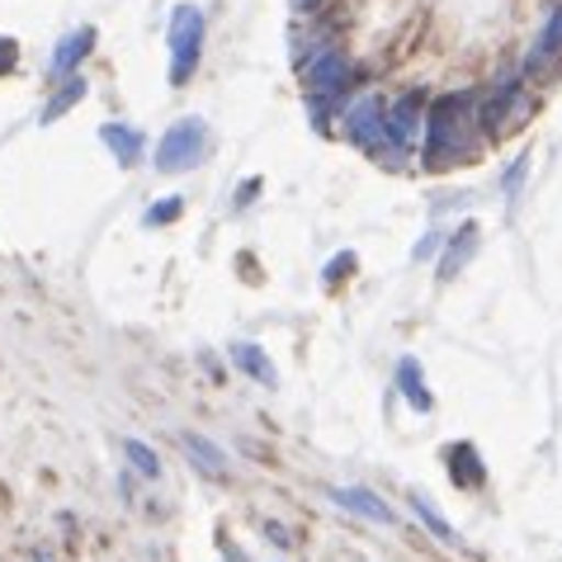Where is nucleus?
I'll list each match as a JSON object with an SVG mask.
<instances>
[{
	"label": "nucleus",
	"instance_id": "1",
	"mask_svg": "<svg viewBox=\"0 0 562 562\" xmlns=\"http://www.w3.org/2000/svg\"><path fill=\"white\" fill-rule=\"evenodd\" d=\"M468 104H473V95H445L435 100L426 109V161L430 166H449V161H473V143H468V123H473V114H468Z\"/></svg>",
	"mask_w": 562,
	"mask_h": 562
},
{
	"label": "nucleus",
	"instance_id": "2",
	"mask_svg": "<svg viewBox=\"0 0 562 562\" xmlns=\"http://www.w3.org/2000/svg\"><path fill=\"white\" fill-rule=\"evenodd\" d=\"M204 156H209V123L199 119V114H184V119H176L161 133L151 166L161 170V176H180V170L204 166Z\"/></svg>",
	"mask_w": 562,
	"mask_h": 562
},
{
	"label": "nucleus",
	"instance_id": "3",
	"mask_svg": "<svg viewBox=\"0 0 562 562\" xmlns=\"http://www.w3.org/2000/svg\"><path fill=\"white\" fill-rule=\"evenodd\" d=\"M204 10L199 5H176L170 10V86H190V76L199 71V57H204Z\"/></svg>",
	"mask_w": 562,
	"mask_h": 562
},
{
	"label": "nucleus",
	"instance_id": "4",
	"mask_svg": "<svg viewBox=\"0 0 562 562\" xmlns=\"http://www.w3.org/2000/svg\"><path fill=\"white\" fill-rule=\"evenodd\" d=\"M340 128H346V137L369 151V156H402V147L393 143V133H387V104L379 95H364L340 109Z\"/></svg>",
	"mask_w": 562,
	"mask_h": 562
},
{
	"label": "nucleus",
	"instance_id": "5",
	"mask_svg": "<svg viewBox=\"0 0 562 562\" xmlns=\"http://www.w3.org/2000/svg\"><path fill=\"white\" fill-rule=\"evenodd\" d=\"M299 71H303V90H307L312 109L326 104V100H340V90H346L350 76H355L350 57L340 53L336 43H322L317 53H307V57L299 61Z\"/></svg>",
	"mask_w": 562,
	"mask_h": 562
},
{
	"label": "nucleus",
	"instance_id": "6",
	"mask_svg": "<svg viewBox=\"0 0 562 562\" xmlns=\"http://www.w3.org/2000/svg\"><path fill=\"white\" fill-rule=\"evenodd\" d=\"M525 114H529L525 86L520 81H506L487 104L477 109V133L482 137H502L506 128H515V123H525Z\"/></svg>",
	"mask_w": 562,
	"mask_h": 562
},
{
	"label": "nucleus",
	"instance_id": "7",
	"mask_svg": "<svg viewBox=\"0 0 562 562\" xmlns=\"http://www.w3.org/2000/svg\"><path fill=\"white\" fill-rule=\"evenodd\" d=\"M426 128V100L416 95V90H407V95H397L393 104H387V133H393V143L402 151L416 147V133Z\"/></svg>",
	"mask_w": 562,
	"mask_h": 562
},
{
	"label": "nucleus",
	"instance_id": "8",
	"mask_svg": "<svg viewBox=\"0 0 562 562\" xmlns=\"http://www.w3.org/2000/svg\"><path fill=\"white\" fill-rule=\"evenodd\" d=\"M100 143L119 156V166L123 170H133V166H143V156H147V133L143 128H133V123H100Z\"/></svg>",
	"mask_w": 562,
	"mask_h": 562
},
{
	"label": "nucleus",
	"instance_id": "9",
	"mask_svg": "<svg viewBox=\"0 0 562 562\" xmlns=\"http://www.w3.org/2000/svg\"><path fill=\"white\" fill-rule=\"evenodd\" d=\"M340 510H355L359 520H373V525H397V510L383 502V496H373L369 487H331L326 492Z\"/></svg>",
	"mask_w": 562,
	"mask_h": 562
},
{
	"label": "nucleus",
	"instance_id": "10",
	"mask_svg": "<svg viewBox=\"0 0 562 562\" xmlns=\"http://www.w3.org/2000/svg\"><path fill=\"white\" fill-rule=\"evenodd\" d=\"M477 246H482V227H477V223H459L454 237H449V246H445V260H440V279H445V284H449L454 274H463L468 265H473Z\"/></svg>",
	"mask_w": 562,
	"mask_h": 562
},
{
	"label": "nucleus",
	"instance_id": "11",
	"mask_svg": "<svg viewBox=\"0 0 562 562\" xmlns=\"http://www.w3.org/2000/svg\"><path fill=\"white\" fill-rule=\"evenodd\" d=\"M558 57H562V5L549 14V24L539 29L535 48H529V57H525V76H535V71H543V67H553Z\"/></svg>",
	"mask_w": 562,
	"mask_h": 562
},
{
	"label": "nucleus",
	"instance_id": "12",
	"mask_svg": "<svg viewBox=\"0 0 562 562\" xmlns=\"http://www.w3.org/2000/svg\"><path fill=\"white\" fill-rule=\"evenodd\" d=\"M227 355H232V364H237L246 379H256V383H265V387H274V383H279V369L270 364V355H265L256 340H232Z\"/></svg>",
	"mask_w": 562,
	"mask_h": 562
},
{
	"label": "nucleus",
	"instance_id": "13",
	"mask_svg": "<svg viewBox=\"0 0 562 562\" xmlns=\"http://www.w3.org/2000/svg\"><path fill=\"white\" fill-rule=\"evenodd\" d=\"M95 29H90V24H81V29H71V34L67 38H61L57 43V53H53V71L57 76H71L76 67H81V61L90 57V48H95Z\"/></svg>",
	"mask_w": 562,
	"mask_h": 562
},
{
	"label": "nucleus",
	"instance_id": "14",
	"mask_svg": "<svg viewBox=\"0 0 562 562\" xmlns=\"http://www.w3.org/2000/svg\"><path fill=\"white\" fill-rule=\"evenodd\" d=\"M397 387H402V397H407L416 412H430L435 407V397H430V387H426V369H420L416 355H402L397 359Z\"/></svg>",
	"mask_w": 562,
	"mask_h": 562
},
{
	"label": "nucleus",
	"instance_id": "15",
	"mask_svg": "<svg viewBox=\"0 0 562 562\" xmlns=\"http://www.w3.org/2000/svg\"><path fill=\"white\" fill-rule=\"evenodd\" d=\"M445 463H449V477L459 482V487H482L487 482V468H482V459H477V449L473 445H449L445 449Z\"/></svg>",
	"mask_w": 562,
	"mask_h": 562
},
{
	"label": "nucleus",
	"instance_id": "16",
	"mask_svg": "<svg viewBox=\"0 0 562 562\" xmlns=\"http://www.w3.org/2000/svg\"><path fill=\"white\" fill-rule=\"evenodd\" d=\"M86 95H90V81H86V76H81V71L67 76V81H61V86L53 90V100L38 109V123H57L61 114H67V109H76Z\"/></svg>",
	"mask_w": 562,
	"mask_h": 562
},
{
	"label": "nucleus",
	"instance_id": "17",
	"mask_svg": "<svg viewBox=\"0 0 562 562\" xmlns=\"http://www.w3.org/2000/svg\"><path fill=\"white\" fill-rule=\"evenodd\" d=\"M180 445L190 449V459L204 468L209 477H227V454H223V449H217L213 440H204L199 430H180Z\"/></svg>",
	"mask_w": 562,
	"mask_h": 562
},
{
	"label": "nucleus",
	"instance_id": "18",
	"mask_svg": "<svg viewBox=\"0 0 562 562\" xmlns=\"http://www.w3.org/2000/svg\"><path fill=\"white\" fill-rule=\"evenodd\" d=\"M412 515H416V520L426 525V529H430V535L440 539V543H454V539H459V535H454V525H449L445 515L430 506V496H420V492H416V496H412Z\"/></svg>",
	"mask_w": 562,
	"mask_h": 562
},
{
	"label": "nucleus",
	"instance_id": "19",
	"mask_svg": "<svg viewBox=\"0 0 562 562\" xmlns=\"http://www.w3.org/2000/svg\"><path fill=\"white\" fill-rule=\"evenodd\" d=\"M123 454L133 459V468H137V473H143V477H151V482L161 477V459H156L143 440H133V435H128V440H123Z\"/></svg>",
	"mask_w": 562,
	"mask_h": 562
},
{
	"label": "nucleus",
	"instance_id": "20",
	"mask_svg": "<svg viewBox=\"0 0 562 562\" xmlns=\"http://www.w3.org/2000/svg\"><path fill=\"white\" fill-rule=\"evenodd\" d=\"M180 213H184V199L170 194V199H161V204H151V209L143 213V223H147V227H166V223H176Z\"/></svg>",
	"mask_w": 562,
	"mask_h": 562
},
{
	"label": "nucleus",
	"instance_id": "21",
	"mask_svg": "<svg viewBox=\"0 0 562 562\" xmlns=\"http://www.w3.org/2000/svg\"><path fill=\"white\" fill-rule=\"evenodd\" d=\"M346 274H355V251H340V256H331V265H326V284H336V279H346Z\"/></svg>",
	"mask_w": 562,
	"mask_h": 562
},
{
	"label": "nucleus",
	"instance_id": "22",
	"mask_svg": "<svg viewBox=\"0 0 562 562\" xmlns=\"http://www.w3.org/2000/svg\"><path fill=\"white\" fill-rule=\"evenodd\" d=\"M14 67H20V43L10 34H0V76H10Z\"/></svg>",
	"mask_w": 562,
	"mask_h": 562
},
{
	"label": "nucleus",
	"instance_id": "23",
	"mask_svg": "<svg viewBox=\"0 0 562 562\" xmlns=\"http://www.w3.org/2000/svg\"><path fill=\"white\" fill-rule=\"evenodd\" d=\"M525 170H529V156H520L510 170H506V194H510V204L520 199V184H525Z\"/></svg>",
	"mask_w": 562,
	"mask_h": 562
},
{
	"label": "nucleus",
	"instance_id": "24",
	"mask_svg": "<svg viewBox=\"0 0 562 562\" xmlns=\"http://www.w3.org/2000/svg\"><path fill=\"white\" fill-rule=\"evenodd\" d=\"M435 246H440V232H430V237H426V241H420V246H416V251H412V256H416V260H426V256L435 251Z\"/></svg>",
	"mask_w": 562,
	"mask_h": 562
},
{
	"label": "nucleus",
	"instance_id": "25",
	"mask_svg": "<svg viewBox=\"0 0 562 562\" xmlns=\"http://www.w3.org/2000/svg\"><path fill=\"white\" fill-rule=\"evenodd\" d=\"M256 190H260V180H246V184H241V194H237V209H246V204H251V199H256Z\"/></svg>",
	"mask_w": 562,
	"mask_h": 562
},
{
	"label": "nucleus",
	"instance_id": "26",
	"mask_svg": "<svg viewBox=\"0 0 562 562\" xmlns=\"http://www.w3.org/2000/svg\"><path fill=\"white\" fill-rule=\"evenodd\" d=\"M289 5H293V10H299V14H312V10H322V5H326V0H289Z\"/></svg>",
	"mask_w": 562,
	"mask_h": 562
},
{
	"label": "nucleus",
	"instance_id": "27",
	"mask_svg": "<svg viewBox=\"0 0 562 562\" xmlns=\"http://www.w3.org/2000/svg\"><path fill=\"white\" fill-rule=\"evenodd\" d=\"M265 535H270V539H274V543H289V535H284V529H279V525H274V520H270V525H265Z\"/></svg>",
	"mask_w": 562,
	"mask_h": 562
}]
</instances>
